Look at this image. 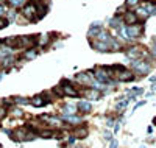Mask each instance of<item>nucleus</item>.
Listing matches in <instances>:
<instances>
[{"label": "nucleus", "instance_id": "1", "mask_svg": "<svg viewBox=\"0 0 156 148\" xmlns=\"http://www.w3.org/2000/svg\"><path fill=\"white\" fill-rule=\"evenodd\" d=\"M22 17L27 20V22H34V20L39 19L34 2H27V3L22 6Z\"/></svg>", "mask_w": 156, "mask_h": 148}, {"label": "nucleus", "instance_id": "2", "mask_svg": "<svg viewBox=\"0 0 156 148\" xmlns=\"http://www.w3.org/2000/svg\"><path fill=\"white\" fill-rule=\"evenodd\" d=\"M37 44V36H17V48L28 50Z\"/></svg>", "mask_w": 156, "mask_h": 148}, {"label": "nucleus", "instance_id": "3", "mask_svg": "<svg viewBox=\"0 0 156 148\" xmlns=\"http://www.w3.org/2000/svg\"><path fill=\"white\" fill-rule=\"evenodd\" d=\"M125 33H126V39H137L144 33V25L142 23H134V25H126L125 26Z\"/></svg>", "mask_w": 156, "mask_h": 148}, {"label": "nucleus", "instance_id": "4", "mask_svg": "<svg viewBox=\"0 0 156 148\" xmlns=\"http://www.w3.org/2000/svg\"><path fill=\"white\" fill-rule=\"evenodd\" d=\"M64 90V95H67V97H80L81 95V92L78 90L80 87H76L73 83H70L69 79H62L61 84H59Z\"/></svg>", "mask_w": 156, "mask_h": 148}, {"label": "nucleus", "instance_id": "5", "mask_svg": "<svg viewBox=\"0 0 156 148\" xmlns=\"http://www.w3.org/2000/svg\"><path fill=\"white\" fill-rule=\"evenodd\" d=\"M126 56L129 59H140V58H147L148 56V51L144 48V47H129L128 50H125Z\"/></svg>", "mask_w": 156, "mask_h": 148}, {"label": "nucleus", "instance_id": "6", "mask_svg": "<svg viewBox=\"0 0 156 148\" xmlns=\"http://www.w3.org/2000/svg\"><path fill=\"white\" fill-rule=\"evenodd\" d=\"M94 79H95V76H94V72H83V73H78L76 76H75V81L78 83V84H81V86H90V84H94Z\"/></svg>", "mask_w": 156, "mask_h": 148}, {"label": "nucleus", "instance_id": "7", "mask_svg": "<svg viewBox=\"0 0 156 148\" xmlns=\"http://www.w3.org/2000/svg\"><path fill=\"white\" fill-rule=\"evenodd\" d=\"M131 65H133L134 72L139 73V75H145V73H148L150 69H151V65H150L147 61H144V59H133Z\"/></svg>", "mask_w": 156, "mask_h": 148}, {"label": "nucleus", "instance_id": "8", "mask_svg": "<svg viewBox=\"0 0 156 148\" xmlns=\"http://www.w3.org/2000/svg\"><path fill=\"white\" fill-rule=\"evenodd\" d=\"M51 100L48 98V95L44 92V93H41V95H36V97H33L31 100H30V104H33L34 107H42V106H45V104H48Z\"/></svg>", "mask_w": 156, "mask_h": 148}, {"label": "nucleus", "instance_id": "9", "mask_svg": "<svg viewBox=\"0 0 156 148\" xmlns=\"http://www.w3.org/2000/svg\"><path fill=\"white\" fill-rule=\"evenodd\" d=\"M122 20L125 25H134V23H137L139 16L136 14V11H125L122 16Z\"/></svg>", "mask_w": 156, "mask_h": 148}, {"label": "nucleus", "instance_id": "10", "mask_svg": "<svg viewBox=\"0 0 156 148\" xmlns=\"http://www.w3.org/2000/svg\"><path fill=\"white\" fill-rule=\"evenodd\" d=\"M81 95H84V98H87V100H98L101 93L98 92V89L94 87V89H86V90H83Z\"/></svg>", "mask_w": 156, "mask_h": 148}, {"label": "nucleus", "instance_id": "11", "mask_svg": "<svg viewBox=\"0 0 156 148\" xmlns=\"http://www.w3.org/2000/svg\"><path fill=\"white\" fill-rule=\"evenodd\" d=\"M115 78L119 79V81H123V83H125V81H133V79H134V72L125 69V70H122L119 75H117Z\"/></svg>", "mask_w": 156, "mask_h": 148}, {"label": "nucleus", "instance_id": "12", "mask_svg": "<svg viewBox=\"0 0 156 148\" xmlns=\"http://www.w3.org/2000/svg\"><path fill=\"white\" fill-rule=\"evenodd\" d=\"M34 5H36V9H37L39 19L44 17L45 12H47V5H45V2H42V0H34Z\"/></svg>", "mask_w": 156, "mask_h": 148}, {"label": "nucleus", "instance_id": "13", "mask_svg": "<svg viewBox=\"0 0 156 148\" xmlns=\"http://www.w3.org/2000/svg\"><path fill=\"white\" fill-rule=\"evenodd\" d=\"M73 136H75L76 139H84V137L87 136V128H86V126H76V128L73 129Z\"/></svg>", "mask_w": 156, "mask_h": 148}, {"label": "nucleus", "instance_id": "14", "mask_svg": "<svg viewBox=\"0 0 156 148\" xmlns=\"http://www.w3.org/2000/svg\"><path fill=\"white\" fill-rule=\"evenodd\" d=\"M78 109H80L81 112H90V111H92V104H90L89 101H80V103H78Z\"/></svg>", "mask_w": 156, "mask_h": 148}, {"label": "nucleus", "instance_id": "15", "mask_svg": "<svg viewBox=\"0 0 156 148\" xmlns=\"http://www.w3.org/2000/svg\"><path fill=\"white\" fill-rule=\"evenodd\" d=\"M5 45H8L9 48H17V36H12V37H5Z\"/></svg>", "mask_w": 156, "mask_h": 148}, {"label": "nucleus", "instance_id": "16", "mask_svg": "<svg viewBox=\"0 0 156 148\" xmlns=\"http://www.w3.org/2000/svg\"><path fill=\"white\" fill-rule=\"evenodd\" d=\"M36 55H37V51H36L34 48H28V50H25V53L22 55V58L27 59V61H30V59H34Z\"/></svg>", "mask_w": 156, "mask_h": 148}, {"label": "nucleus", "instance_id": "17", "mask_svg": "<svg viewBox=\"0 0 156 148\" xmlns=\"http://www.w3.org/2000/svg\"><path fill=\"white\" fill-rule=\"evenodd\" d=\"M122 23H123V20L120 17H114V19L109 20V26H111V28H117V30L122 28Z\"/></svg>", "mask_w": 156, "mask_h": 148}, {"label": "nucleus", "instance_id": "18", "mask_svg": "<svg viewBox=\"0 0 156 148\" xmlns=\"http://www.w3.org/2000/svg\"><path fill=\"white\" fill-rule=\"evenodd\" d=\"M62 111L66 112V114H69V115H70V114H75V111H76V107H75L73 104H66V106L62 107Z\"/></svg>", "mask_w": 156, "mask_h": 148}, {"label": "nucleus", "instance_id": "19", "mask_svg": "<svg viewBox=\"0 0 156 148\" xmlns=\"http://www.w3.org/2000/svg\"><path fill=\"white\" fill-rule=\"evenodd\" d=\"M12 100H14V103H17V104H28L30 103V100L25 98V97H16V98H12Z\"/></svg>", "mask_w": 156, "mask_h": 148}, {"label": "nucleus", "instance_id": "20", "mask_svg": "<svg viewBox=\"0 0 156 148\" xmlns=\"http://www.w3.org/2000/svg\"><path fill=\"white\" fill-rule=\"evenodd\" d=\"M8 2L14 8H19V6H23L25 5V0H8Z\"/></svg>", "mask_w": 156, "mask_h": 148}, {"label": "nucleus", "instance_id": "21", "mask_svg": "<svg viewBox=\"0 0 156 148\" xmlns=\"http://www.w3.org/2000/svg\"><path fill=\"white\" fill-rule=\"evenodd\" d=\"M139 2H140V0H126V2H125V6H128V8H134V6L139 5Z\"/></svg>", "mask_w": 156, "mask_h": 148}, {"label": "nucleus", "instance_id": "22", "mask_svg": "<svg viewBox=\"0 0 156 148\" xmlns=\"http://www.w3.org/2000/svg\"><path fill=\"white\" fill-rule=\"evenodd\" d=\"M128 101H129V100H123V101H119V103H117V106H115V109H117V111H120V109H125V107L128 106Z\"/></svg>", "mask_w": 156, "mask_h": 148}, {"label": "nucleus", "instance_id": "23", "mask_svg": "<svg viewBox=\"0 0 156 148\" xmlns=\"http://www.w3.org/2000/svg\"><path fill=\"white\" fill-rule=\"evenodd\" d=\"M53 92H55V95H56V97H64V90H62V87H61V86L53 87Z\"/></svg>", "mask_w": 156, "mask_h": 148}, {"label": "nucleus", "instance_id": "24", "mask_svg": "<svg viewBox=\"0 0 156 148\" xmlns=\"http://www.w3.org/2000/svg\"><path fill=\"white\" fill-rule=\"evenodd\" d=\"M9 114H11V117H16V118H20L23 115V112L20 109H12V112H9Z\"/></svg>", "mask_w": 156, "mask_h": 148}, {"label": "nucleus", "instance_id": "25", "mask_svg": "<svg viewBox=\"0 0 156 148\" xmlns=\"http://www.w3.org/2000/svg\"><path fill=\"white\" fill-rule=\"evenodd\" d=\"M6 117V107L5 106H0V120H3Z\"/></svg>", "mask_w": 156, "mask_h": 148}, {"label": "nucleus", "instance_id": "26", "mask_svg": "<svg viewBox=\"0 0 156 148\" xmlns=\"http://www.w3.org/2000/svg\"><path fill=\"white\" fill-rule=\"evenodd\" d=\"M6 25H8V19L6 17H0V30L5 28Z\"/></svg>", "mask_w": 156, "mask_h": 148}, {"label": "nucleus", "instance_id": "27", "mask_svg": "<svg viewBox=\"0 0 156 148\" xmlns=\"http://www.w3.org/2000/svg\"><path fill=\"white\" fill-rule=\"evenodd\" d=\"M117 146H119V142H117L115 139H111L109 140V148H117Z\"/></svg>", "mask_w": 156, "mask_h": 148}, {"label": "nucleus", "instance_id": "28", "mask_svg": "<svg viewBox=\"0 0 156 148\" xmlns=\"http://www.w3.org/2000/svg\"><path fill=\"white\" fill-rule=\"evenodd\" d=\"M103 136H105V140H111V139H112V132H111V131H105V134H103Z\"/></svg>", "mask_w": 156, "mask_h": 148}, {"label": "nucleus", "instance_id": "29", "mask_svg": "<svg viewBox=\"0 0 156 148\" xmlns=\"http://www.w3.org/2000/svg\"><path fill=\"white\" fill-rule=\"evenodd\" d=\"M142 92H144V90H142V87H134L131 93H133V95H139V93H142Z\"/></svg>", "mask_w": 156, "mask_h": 148}, {"label": "nucleus", "instance_id": "30", "mask_svg": "<svg viewBox=\"0 0 156 148\" xmlns=\"http://www.w3.org/2000/svg\"><path fill=\"white\" fill-rule=\"evenodd\" d=\"M144 104H145V101H140V103H137V104L134 106V111L137 109V107H140V106H144Z\"/></svg>", "mask_w": 156, "mask_h": 148}, {"label": "nucleus", "instance_id": "31", "mask_svg": "<svg viewBox=\"0 0 156 148\" xmlns=\"http://www.w3.org/2000/svg\"><path fill=\"white\" fill-rule=\"evenodd\" d=\"M3 14H5V8L0 6V17H3Z\"/></svg>", "mask_w": 156, "mask_h": 148}, {"label": "nucleus", "instance_id": "32", "mask_svg": "<svg viewBox=\"0 0 156 148\" xmlns=\"http://www.w3.org/2000/svg\"><path fill=\"white\" fill-rule=\"evenodd\" d=\"M112 125H114V118H109L108 120V126H112Z\"/></svg>", "mask_w": 156, "mask_h": 148}, {"label": "nucleus", "instance_id": "33", "mask_svg": "<svg viewBox=\"0 0 156 148\" xmlns=\"http://www.w3.org/2000/svg\"><path fill=\"white\" fill-rule=\"evenodd\" d=\"M119 129H120V126H119V123H117V125H115V126H114V131H115V132H117V131H119Z\"/></svg>", "mask_w": 156, "mask_h": 148}, {"label": "nucleus", "instance_id": "34", "mask_svg": "<svg viewBox=\"0 0 156 148\" xmlns=\"http://www.w3.org/2000/svg\"><path fill=\"white\" fill-rule=\"evenodd\" d=\"M153 123H154V125H156V117H154V118H153Z\"/></svg>", "mask_w": 156, "mask_h": 148}, {"label": "nucleus", "instance_id": "35", "mask_svg": "<svg viewBox=\"0 0 156 148\" xmlns=\"http://www.w3.org/2000/svg\"><path fill=\"white\" fill-rule=\"evenodd\" d=\"M73 148H84V146H73Z\"/></svg>", "mask_w": 156, "mask_h": 148}, {"label": "nucleus", "instance_id": "36", "mask_svg": "<svg viewBox=\"0 0 156 148\" xmlns=\"http://www.w3.org/2000/svg\"><path fill=\"white\" fill-rule=\"evenodd\" d=\"M2 78H3V75H2V73H0V79H2Z\"/></svg>", "mask_w": 156, "mask_h": 148}, {"label": "nucleus", "instance_id": "37", "mask_svg": "<svg viewBox=\"0 0 156 148\" xmlns=\"http://www.w3.org/2000/svg\"><path fill=\"white\" fill-rule=\"evenodd\" d=\"M154 44H156V37H154Z\"/></svg>", "mask_w": 156, "mask_h": 148}, {"label": "nucleus", "instance_id": "38", "mask_svg": "<svg viewBox=\"0 0 156 148\" xmlns=\"http://www.w3.org/2000/svg\"><path fill=\"white\" fill-rule=\"evenodd\" d=\"M140 148H145V146H140Z\"/></svg>", "mask_w": 156, "mask_h": 148}, {"label": "nucleus", "instance_id": "39", "mask_svg": "<svg viewBox=\"0 0 156 148\" xmlns=\"http://www.w3.org/2000/svg\"><path fill=\"white\" fill-rule=\"evenodd\" d=\"M0 148H2V145H0Z\"/></svg>", "mask_w": 156, "mask_h": 148}]
</instances>
